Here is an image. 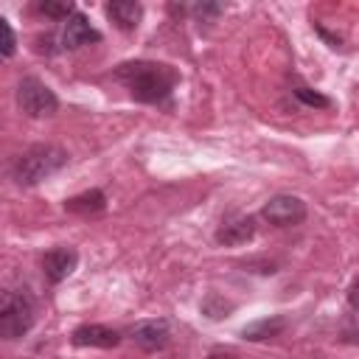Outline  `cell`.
Segmentation results:
<instances>
[{"mask_svg": "<svg viewBox=\"0 0 359 359\" xmlns=\"http://www.w3.org/2000/svg\"><path fill=\"white\" fill-rule=\"evenodd\" d=\"M115 79L129 90V95L140 104H165L174 93L177 73L163 62H123L115 67Z\"/></svg>", "mask_w": 359, "mask_h": 359, "instance_id": "6da1fadb", "label": "cell"}, {"mask_svg": "<svg viewBox=\"0 0 359 359\" xmlns=\"http://www.w3.org/2000/svg\"><path fill=\"white\" fill-rule=\"evenodd\" d=\"M67 163V151L62 146H53V143H34L28 146L11 165V177L17 185H36L42 182L45 177L56 174L62 165Z\"/></svg>", "mask_w": 359, "mask_h": 359, "instance_id": "7a4b0ae2", "label": "cell"}, {"mask_svg": "<svg viewBox=\"0 0 359 359\" xmlns=\"http://www.w3.org/2000/svg\"><path fill=\"white\" fill-rule=\"evenodd\" d=\"M36 320V303L25 289H11L0 300V337L20 339L31 331Z\"/></svg>", "mask_w": 359, "mask_h": 359, "instance_id": "3957f363", "label": "cell"}, {"mask_svg": "<svg viewBox=\"0 0 359 359\" xmlns=\"http://www.w3.org/2000/svg\"><path fill=\"white\" fill-rule=\"evenodd\" d=\"M17 104L28 118H50L59 109L56 93L36 76H22L17 84Z\"/></svg>", "mask_w": 359, "mask_h": 359, "instance_id": "277c9868", "label": "cell"}, {"mask_svg": "<svg viewBox=\"0 0 359 359\" xmlns=\"http://www.w3.org/2000/svg\"><path fill=\"white\" fill-rule=\"evenodd\" d=\"M261 216L275 227H294L306 219V202L292 194H278L269 202H264Z\"/></svg>", "mask_w": 359, "mask_h": 359, "instance_id": "5b68a950", "label": "cell"}, {"mask_svg": "<svg viewBox=\"0 0 359 359\" xmlns=\"http://www.w3.org/2000/svg\"><path fill=\"white\" fill-rule=\"evenodd\" d=\"M79 264V252L73 247H53L42 255V275L48 283H62Z\"/></svg>", "mask_w": 359, "mask_h": 359, "instance_id": "8992f818", "label": "cell"}, {"mask_svg": "<svg viewBox=\"0 0 359 359\" xmlns=\"http://www.w3.org/2000/svg\"><path fill=\"white\" fill-rule=\"evenodd\" d=\"M70 342L76 348H115L121 342V334L115 328H107V325H98V323H84L73 331Z\"/></svg>", "mask_w": 359, "mask_h": 359, "instance_id": "52a82bcc", "label": "cell"}, {"mask_svg": "<svg viewBox=\"0 0 359 359\" xmlns=\"http://www.w3.org/2000/svg\"><path fill=\"white\" fill-rule=\"evenodd\" d=\"M168 325L165 320H143L129 331V339L143 351H163L168 345Z\"/></svg>", "mask_w": 359, "mask_h": 359, "instance_id": "ba28073f", "label": "cell"}, {"mask_svg": "<svg viewBox=\"0 0 359 359\" xmlns=\"http://www.w3.org/2000/svg\"><path fill=\"white\" fill-rule=\"evenodd\" d=\"M252 236H255V219L252 216H227L216 227V241L224 247L247 244Z\"/></svg>", "mask_w": 359, "mask_h": 359, "instance_id": "9c48e42d", "label": "cell"}, {"mask_svg": "<svg viewBox=\"0 0 359 359\" xmlns=\"http://www.w3.org/2000/svg\"><path fill=\"white\" fill-rule=\"evenodd\" d=\"M98 39H101V34L90 25V20H87L81 11H76V14L65 22V31H62V48H65V50H76V48L90 45V42H98Z\"/></svg>", "mask_w": 359, "mask_h": 359, "instance_id": "30bf717a", "label": "cell"}, {"mask_svg": "<svg viewBox=\"0 0 359 359\" xmlns=\"http://www.w3.org/2000/svg\"><path fill=\"white\" fill-rule=\"evenodd\" d=\"M107 17L121 28V31H135L140 17H143V6L132 3V0H112L107 3Z\"/></svg>", "mask_w": 359, "mask_h": 359, "instance_id": "8fae6325", "label": "cell"}, {"mask_svg": "<svg viewBox=\"0 0 359 359\" xmlns=\"http://www.w3.org/2000/svg\"><path fill=\"white\" fill-rule=\"evenodd\" d=\"M104 208H107V196H104V191H98V188L65 199V210H67V213H76V216H93V213H101Z\"/></svg>", "mask_w": 359, "mask_h": 359, "instance_id": "7c38bea8", "label": "cell"}, {"mask_svg": "<svg viewBox=\"0 0 359 359\" xmlns=\"http://www.w3.org/2000/svg\"><path fill=\"white\" fill-rule=\"evenodd\" d=\"M283 328H286V320L283 317H264V320H255V323L244 325L241 328V337L258 342V339H272V337L283 334Z\"/></svg>", "mask_w": 359, "mask_h": 359, "instance_id": "4fadbf2b", "label": "cell"}, {"mask_svg": "<svg viewBox=\"0 0 359 359\" xmlns=\"http://www.w3.org/2000/svg\"><path fill=\"white\" fill-rule=\"evenodd\" d=\"M36 11L50 17V20H65L67 22L76 14V6L70 0H42V3H36Z\"/></svg>", "mask_w": 359, "mask_h": 359, "instance_id": "5bb4252c", "label": "cell"}, {"mask_svg": "<svg viewBox=\"0 0 359 359\" xmlns=\"http://www.w3.org/2000/svg\"><path fill=\"white\" fill-rule=\"evenodd\" d=\"M294 95H297V101H303L306 107H320V109H325V107H331V98L328 95H323V93H317V90H311V87H294Z\"/></svg>", "mask_w": 359, "mask_h": 359, "instance_id": "9a60e30c", "label": "cell"}, {"mask_svg": "<svg viewBox=\"0 0 359 359\" xmlns=\"http://www.w3.org/2000/svg\"><path fill=\"white\" fill-rule=\"evenodd\" d=\"M0 31H3V56L6 59H11L14 56V50H17V36H14V28H11V22L6 20V17H0Z\"/></svg>", "mask_w": 359, "mask_h": 359, "instance_id": "2e32d148", "label": "cell"}, {"mask_svg": "<svg viewBox=\"0 0 359 359\" xmlns=\"http://www.w3.org/2000/svg\"><path fill=\"white\" fill-rule=\"evenodd\" d=\"M191 11H194L199 20H208V17H219L224 8H222L219 3H196V6H191Z\"/></svg>", "mask_w": 359, "mask_h": 359, "instance_id": "e0dca14e", "label": "cell"}, {"mask_svg": "<svg viewBox=\"0 0 359 359\" xmlns=\"http://www.w3.org/2000/svg\"><path fill=\"white\" fill-rule=\"evenodd\" d=\"M348 306L359 311V275L353 278V283L348 286Z\"/></svg>", "mask_w": 359, "mask_h": 359, "instance_id": "ac0fdd59", "label": "cell"}, {"mask_svg": "<svg viewBox=\"0 0 359 359\" xmlns=\"http://www.w3.org/2000/svg\"><path fill=\"white\" fill-rule=\"evenodd\" d=\"M208 359H238L236 353H224V351H216V353H210Z\"/></svg>", "mask_w": 359, "mask_h": 359, "instance_id": "d6986e66", "label": "cell"}]
</instances>
